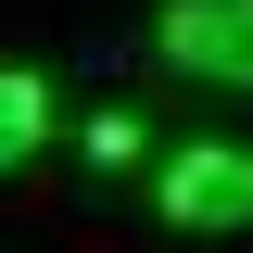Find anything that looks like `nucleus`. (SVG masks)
Wrapping results in <instances>:
<instances>
[{
  "mask_svg": "<svg viewBox=\"0 0 253 253\" xmlns=\"http://www.w3.org/2000/svg\"><path fill=\"white\" fill-rule=\"evenodd\" d=\"M152 51L177 76H203V89H253V0H165Z\"/></svg>",
  "mask_w": 253,
  "mask_h": 253,
  "instance_id": "obj_1",
  "label": "nucleus"
},
{
  "mask_svg": "<svg viewBox=\"0 0 253 253\" xmlns=\"http://www.w3.org/2000/svg\"><path fill=\"white\" fill-rule=\"evenodd\" d=\"M165 228H253V152L190 139V152L165 165Z\"/></svg>",
  "mask_w": 253,
  "mask_h": 253,
  "instance_id": "obj_2",
  "label": "nucleus"
},
{
  "mask_svg": "<svg viewBox=\"0 0 253 253\" xmlns=\"http://www.w3.org/2000/svg\"><path fill=\"white\" fill-rule=\"evenodd\" d=\"M38 139H51V89H38L26 63H0V177H13V165H26Z\"/></svg>",
  "mask_w": 253,
  "mask_h": 253,
  "instance_id": "obj_3",
  "label": "nucleus"
}]
</instances>
